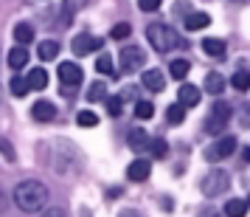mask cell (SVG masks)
I'll return each instance as SVG.
<instances>
[{"label": "cell", "mask_w": 250, "mask_h": 217, "mask_svg": "<svg viewBox=\"0 0 250 217\" xmlns=\"http://www.w3.org/2000/svg\"><path fill=\"white\" fill-rule=\"evenodd\" d=\"M14 203L20 206L23 212H28V215H34V212H40V209H45V203H48L45 183H40V181L17 183V189H14Z\"/></svg>", "instance_id": "obj_1"}, {"label": "cell", "mask_w": 250, "mask_h": 217, "mask_svg": "<svg viewBox=\"0 0 250 217\" xmlns=\"http://www.w3.org/2000/svg\"><path fill=\"white\" fill-rule=\"evenodd\" d=\"M146 40L149 46L155 48L158 54H166V51H171V48L183 46V40L177 34H174V28H169L166 23H152L146 28Z\"/></svg>", "instance_id": "obj_2"}, {"label": "cell", "mask_w": 250, "mask_h": 217, "mask_svg": "<svg viewBox=\"0 0 250 217\" xmlns=\"http://www.w3.org/2000/svg\"><path fill=\"white\" fill-rule=\"evenodd\" d=\"M230 104L228 102H214V107H211V113H208V119H205V130L211 133V136H219L222 130H225V124L230 121Z\"/></svg>", "instance_id": "obj_3"}, {"label": "cell", "mask_w": 250, "mask_h": 217, "mask_svg": "<svg viewBox=\"0 0 250 217\" xmlns=\"http://www.w3.org/2000/svg\"><path fill=\"white\" fill-rule=\"evenodd\" d=\"M230 186V178H228L225 169H211L203 178V194L205 197H219L222 192H228Z\"/></svg>", "instance_id": "obj_4"}, {"label": "cell", "mask_w": 250, "mask_h": 217, "mask_svg": "<svg viewBox=\"0 0 250 217\" xmlns=\"http://www.w3.org/2000/svg\"><path fill=\"white\" fill-rule=\"evenodd\" d=\"M236 138L233 136H225V138H219L216 144H211V147L205 149V158L208 161H222V158H228V155H233L236 152Z\"/></svg>", "instance_id": "obj_5"}, {"label": "cell", "mask_w": 250, "mask_h": 217, "mask_svg": "<svg viewBox=\"0 0 250 217\" xmlns=\"http://www.w3.org/2000/svg\"><path fill=\"white\" fill-rule=\"evenodd\" d=\"M70 48H73L76 57H87V54H93V51L102 48V40H99V37H90V34H76L73 43H70Z\"/></svg>", "instance_id": "obj_6"}, {"label": "cell", "mask_w": 250, "mask_h": 217, "mask_svg": "<svg viewBox=\"0 0 250 217\" xmlns=\"http://www.w3.org/2000/svg\"><path fill=\"white\" fill-rule=\"evenodd\" d=\"M57 73H59V82H62L65 88H76V85L84 79V73H82V68L76 62H62Z\"/></svg>", "instance_id": "obj_7"}, {"label": "cell", "mask_w": 250, "mask_h": 217, "mask_svg": "<svg viewBox=\"0 0 250 217\" xmlns=\"http://www.w3.org/2000/svg\"><path fill=\"white\" fill-rule=\"evenodd\" d=\"M141 65H144V51H141V48L129 46V48L121 51V71H124V73H132V71H138Z\"/></svg>", "instance_id": "obj_8"}, {"label": "cell", "mask_w": 250, "mask_h": 217, "mask_svg": "<svg viewBox=\"0 0 250 217\" xmlns=\"http://www.w3.org/2000/svg\"><path fill=\"white\" fill-rule=\"evenodd\" d=\"M149 172H152V164H149L146 158H135L129 167H126V178L135 181V183H141V181H146L149 178Z\"/></svg>", "instance_id": "obj_9"}, {"label": "cell", "mask_w": 250, "mask_h": 217, "mask_svg": "<svg viewBox=\"0 0 250 217\" xmlns=\"http://www.w3.org/2000/svg\"><path fill=\"white\" fill-rule=\"evenodd\" d=\"M126 144H129V149H135V152H144V149H149L152 138L144 133V127H135V130H129V138H126Z\"/></svg>", "instance_id": "obj_10"}, {"label": "cell", "mask_w": 250, "mask_h": 217, "mask_svg": "<svg viewBox=\"0 0 250 217\" xmlns=\"http://www.w3.org/2000/svg\"><path fill=\"white\" fill-rule=\"evenodd\" d=\"M31 116H34L37 121H54L57 119V107H54V102H34V107H31Z\"/></svg>", "instance_id": "obj_11"}, {"label": "cell", "mask_w": 250, "mask_h": 217, "mask_svg": "<svg viewBox=\"0 0 250 217\" xmlns=\"http://www.w3.org/2000/svg\"><path fill=\"white\" fill-rule=\"evenodd\" d=\"M144 88H149V91L152 93H160L163 91V88H166V79H163V73H160V71H146V73H144Z\"/></svg>", "instance_id": "obj_12"}, {"label": "cell", "mask_w": 250, "mask_h": 217, "mask_svg": "<svg viewBox=\"0 0 250 217\" xmlns=\"http://www.w3.org/2000/svg\"><path fill=\"white\" fill-rule=\"evenodd\" d=\"M177 99H180L186 107H194V104H200V88H194V85H180Z\"/></svg>", "instance_id": "obj_13"}, {"label": "cell", "mask_w": 250, "mask_h": 217, "mask_svg": "<svg viewBox=\"0 0 250 217\" xmlns=\"http://www.w3.org/2000/svg\"><path fill=\"white\" fill-rule=\"evenodd\" d=\"M25 65H28V51H25V46L12 48V51H9V68L20 71V68H25Z\"/></svg>", "instance_id": "obj_14"}, {"label": "cell", "mask_w": 250, "mask_h": 217, "mask_svg": "<svg viewBox=\"0 0 250 217\" xmlns=\"http://www.w3.org/2000/svg\"><path fill=\"white\" fill-rule=\"evenodd\" d=\"M203 51L214 59H225V43H222V40H211V37L203 40Z\"/></svg>", "instance_id": "obj_15"}, {"label": "cell", "mask_w": 250, "mask_h": 217, "mask_svg": "<svg viewBox=\"0 0 250 217\" xmlns=\"http://www.w3.org/2000/svg\"><path fill=\"white\" fill-rule=\"evenodd\" d=\"M208 23H211V17L205 12H191L186 17V28H188V31H200V28H205Z\"/></svg>", "instance_id": "obj_16"}, {"label": "cell", "mask_w": 250, "mask_h": 217, "mask_svg": "<svg viewBox=\"0 0 250 217\" xmlns=\"http://www.w3.org/2000/svg\"><path fill=\"white\" fill-rule=\"evenodd\" d=\"M37 54H40V59H42V62H51V59H57V54H59V43L45 40V43H40Z\"/></svg>", "instance_id": "obj_17"}, {"label": "cell", "mask_w": 250, "mask_h": 217, "mask_svg": "<svg viewBox=\"0 0 250 217\" xmlns=\"http://www.w3.org/2000/svg\"><path fill=\"white\" fill-rule=\"evenodd\" d=\"M205 91L219 96V93L225 91V76H222V73H208V76H205Z\"/></svg>", "instance_id": "obj_18"}, {"label": "cell", "mask_w": 250, "mask_h": 217, "mask_svg": "<svg viewBox=\"0 0 250 217\" xmlns=\"http://www.w3.org/2000/svg\"><path fill=\"white\" fill-rule=\"evenodd\" d=\"M14 40H17L20 46H28V43L34 40V28H31L28 23H17L14 25Z\"/></svg>", "instance_id": "obj_19"}, {"label": "cell", "mask_w": 250, "mask_h": 217, "mask_svg": "<svg viewBox=\"0 0 250 217\" xmlns=\"http://www.w3.org/2000/svg\"><path fill=\"white\" fill-rule=\"evenodd\" d=\"M248 200H239V197H233V200H228L225 203V215L230 217H242V215H248Z\"/></svg>", "instance_id": "obj_20"}, {"label": "cell", "mask_w": 250, "mask_h": 217, "mask_svg": "<svg viewBox=\"0 0 250 217\" xmlns=\"http://www.w3.org/2000/svg\"><path fill=\"white\" fill-rule=\"evenodd\" d=\"M166 119H169V124H183V119H186V104H183V102L169 104V110H166Z\"/></svg>", "instance_id": "obj_21"}, {"label": "cell", "mask_w": 250, "mask_h": 217, "mask_svg": "<svg viewBox=\"0 0 250 217\" xmlns=\"http://www.w3.org/2000/svg\"><path fill=\"white\" fill-rule=\"evenodd\" d=\"M107 99V85L104 82H93L87 88V102H104Z\"/></svg>", "instance_id": "obj_22"}, {"label": "cell", "mask_w": 250, "mask_h": 217, "mask_svg": "<svg viewBox=\"0 0 250 217\" xmlns=\"http://www.w3.org/2000/svg\"><path fill=\"white\" fill-rule=\"evenodd\" d=\"M28 85H31L34 91H42V88L48 85V73L42 68H34L31 73H28Z\"/></svg>", "instance_id": "obj_23"}, {"label": "cell", "mask_w": 250, "mask_h": 217, "mask_svg": "<svg viewBox=\"0 0 250 217\" xmlns=\"http://www.w3.org/2000/svg\"><path fill=\"white\" fill-rule=\"evenodd\" d=\"M230 82H233V88H236V91H242V93H245V91H250V71H245V68H242V71H236V73H233V79H230Z\"/></svg>", "instance_id": "obj_24"}, {"label": "cell", "mask_w": 250, "mask_h": 217, "mask_svg": "<svg viewBox=\"0 0 250 217\" xmlns=\"http://www.w3.org/2000/svg\"><path fill=\"white\" fill-rule=\"evenodd\" d=\"M169 71H171L174 79H186V76H188V59H174L169 65Z\"/></svg>", "instance_id": "obj_25"}, {"label": "cell", "mask_w": 250, "mask_h": 217, "mask_svg": "<svg viewBox=\"0 0 250 217\" xmlns=\"http://www.w3.org/2000/svg\"><path fill=\"white\" fill-rule=\"evenodd\" d=\"M28 91H31L28 76H14V79H12V93H14V96H25Z\"/></svg>", "instance_id": "obj_26"}, {"label": "cell", "mask_w": 250, "mask_h": 217, "mask_svg": "<svg viewBox=\"0 0 250 217\" xmlns=\"http://www.w3.org/2000/svg\"><path fill=\"white\" fill-rule=\"evenodd\" d=\"M79 6H84V0H65V6H62V23H70V17H73V14H76V9H79Z\"/></svg>", "instance_id": "obj_27"}, {"label": "cell", "mask_w": 250, "mask_h": 217, "mask_svg": "<svg viewBox=\"0 0 250 217\" xmlns=\"http://www.w3.org/2000/svg\"><path fill=\"white\" fill-rule=\"evenodd\" d=\"M76 124H82V127H96V124H99V116L93 113V110H82V113L76 116Z\"/></svg>", "instance_id": "obj_28"}, {"label": "cell", "mask_w": 250, "mask_h": 217, "mask_svg": "<svg viewBox=\"0 0 250 217\" xmlns=\"http://www.w3.org/2000/svg\"><path fill=\"white\" fill-rule=\"evenodd\" d=\"M149 149H152V155H155V158H166V152H169V144H166L163 138H155V141L149 144Z\"/></svg>", "instance_id": "obj_29"}, {"label": "cell", "mask_w": 250, "mask_h": 217, "mask_svg": "<svg viewBox=\"0 0 250 217\" xmlns=\"http://www.w3.org/2000/svg\"><path fill=\"white\" fill-rule=\"evenodd\" d=\"M152 113H155L152 102H144V99H138V104H135V116H138V119H152Z\"/></svg>", "instance_id": "obj_30"}, {"label": "cell", "mask_w": 250, "mask_h": 217, "mask_svg": "<svg viewBox=\"0 0 250 217\" xmlns=\"http://www.w3.org/2000/svg\"><path fill=\"white\" fill-rule=\"evenodd\" d=\"M110 34H113V40H124V37L132 34V25H129V23H118V25H113V31H110Z\"/></svg>", "instance_id": "obj_31"}, {"label": "cell", "mask_w": 250, "mask_h": 217, "mask_svg": "<svg viewBox=\"0 0 250 217\" xmlns=\"http://www.w3.org/2000/svg\"><path fill=\"white\" fill-rule=\"evenodd\" d=\"M96 71L110 76V73H113V59L107 57V54H104V57H99V59H96Z\"/></svg>", "instance_id": "obj_32"}, {"label": "cell", "mask_w": 250, "mask_h": 217, "mask_svg": "<svg viewBox=\"0 0 250 217\" xmlns=\"http://www.w3.org/2000/svg\"><path fill=\"white\" fill-rule=\"evenodd\" d=\"M107 110H110V116H121V110H124V99H121V96L107 99Z\"/></svg>", "instance_id": "obj_33"}, {"label": "cell", "mask_w": 250, "mask_h": 217, "mask_svg": "<svg viewBox=\"0 0 250 217\" xmlns=\"http://www.w3.org/2000/svg\"><path fill=\"white\" fill-rule=\"evenodd\" d=\"M138 9H141V12H158L160 0H138Z\"/></svg>", "instance_id": "obj_34"}, {"label": "cell", "mask_w": 250, "mask_h": 217, "mask_svg": "<svg viewBox=\"0 0 250 217\" xmlns=\"http://www.w3.org/2000/svg\"><path fill=\"white\" fill-rule=\"evenodd\" d=\"M239 119H242V127H250V102L242 104V113H239Z\"/></svg>", "instance_id": "obj_35"}, {"label": "cell", "mask_w": 250, "mask_h": 217, "mask_svg": "<svg viewBox=\"0 0 250 217\" xmlns=\"http://www.w3.org/2000/svg\"><path fill=\"white\" fill-rule=\"evenodd\" d=\"M0 152H3V155H6V158H9V161L14 158V149L9 147V144H6V141H3V138H0Z\"/></svg>", "instance_id": "obj_36"}, {"label": "cell", "mask_w": 250, "mask_h": 217, "mask_svg": "<svg viewBox=\"0 0 250 217\" xmlns=\"http://www.w3.org/2000/svg\"><path fill=\"white\" fill-rule=\"evenodd\" d=\"M118 96H121V99H135V91H132V88H126V91H121Z\"/></svg>", "instance_id": "obj_37"}, {"label": "cell", "mask_w": 250, "mask_h": 217, "mask_svg": "<svg viewBox=\"0 0 250 217\" xmlns=\"http://www.w3.org/2000/svg\"><path fill=\"white\" fill-rule=\"evenodd\" d=\"M3 206H6V197H3V192H0V209H3Z\"/></svg>", "instance_id": "obj_38"}, {"label": "cell", "mask_w": 250, "mask_h": 217, "mask_svg": "<svg viewBox=\"0 0 250 217\" xmlns=\"http://www.w3.org/2000/svg\"><path fill=\"white\" fill-rule=\"evenodd\" d=\"M236 3H245V0H236Z\"/></svg>", "instance_id": "obj_39"}]
</instances>
